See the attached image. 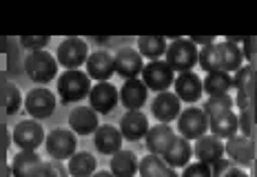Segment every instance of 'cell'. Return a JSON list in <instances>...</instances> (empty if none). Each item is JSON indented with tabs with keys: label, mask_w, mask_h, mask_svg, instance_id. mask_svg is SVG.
I'll return each mask as SVG.
<instances>
[{
	"label": "cell",
	"mask_w": 257,
	"mask_h": 177,
	"mask_svg": "<svg viewBox=\"0 0 257 177\" xmlns=\"http://www.w3.org/2000/svg\"><path fill=\"white\" fill-rule=\"evenodd\" d=\"M91 91V78L84 71H64L58 76V98L62 104H73L89 98Z\"/></svg>",
	"instance_id": "6da1fadb"
},
{
	"label": "cell",
	"mask_w": 257,
	"mask_h": 177,
	"mask_svg": "<svg viewBox=\"0 0 257 177\" xmlns=\"http://www.w3.org/2000/svg\"><path fill=\"white\" fill-rule=\"evenodd\" d=\"M25 71L36 84H49L58 76V60L49 51H31L25 60Z\"/></svg>",
	"instance_id": "7a4b0ae2"
},
{
	"label": "cell",
	"mask_w": 257,
	"mask_h": 177,
	"mask_svg": "<svg viewBox=\"0 0 257 177\" xmlns=\"http://www.w3.org/2000/svg\"><path fill=\"white\" fill-rule=\"evenodd\" d=\"M164 58H167V64L173 71L186 73L197 64L200 51L189 38H175L173 42H169V49L164 53Z\"/></svg>",
	"instance_id": "3957f363"
},
{
	"label": "cell",
	"mask_w": 257,
	"mask_h": 177,
	"mask_svg": "<svg viewBox=\"0 0 257 177\" xmlns=\"http://www.w3.org/2000/svg\"><path fill=\"white\" fill-rule=\"evenodd\" d=\"M56 60L60 67L67 69V71H76V69L87 64V60H89V45L82 38L62 40L56 51Z\"/></svg>",
	"instance_id": "277c9868"
},
{
	"label": "cell",
	"mask_w": 257,
	"mask_h": 177,
	"mask_svg": "<svg viewBox=\"0 0 257 177\" xmlns=\"http://www.w3.org/2000/svg\"><path fill=\"white\" fill-rule=\"evenodd\" d=\"M76 146H78V139H76V133L71 128H56L51 131L49 135L45 137V148L49 153L51 159H69L71 155H76Z\"/></svg>",
	"instance_id": "5b68a950"
},
{
	"label": "cell",
	"mask_w": 257,
	"mask_h": 177,
	"mask_svg": "<svg viewBox=\"0 0 257 177\" xmlns=\"http://www.w3.org/2000/svg\"><path fill=\"white\" fill-rule=\"evenodd\" d=\"M142 82L147 84L149 91H155V93H164L173 87L175 82V71L167 64V60H155L149 62L147 67L142 69Z\"/></svg>",
	"instance_id": "8992f818"
},
{
	"label": "cell",
	"mask_w": 257,
	"mask_h": 177,
	"mask_svg": "<svg viewBox=\"0 0 257 177\" xmlns=\"http://www.w3.org/2000/svg\"><path fill=\"white\" fill-rule=\"evenodd\" d=\"M178 131L182 137H186L189 142H195L202 135L208 133V117L204 115V111L197 106H189L184 109L178 117Z\"/></svg>",
	"instance_id": "52a82bcc"
},
{
	"label": "cell",
	"mask_w": 257,
	"mask_h": 177,
	"mask_svg": "<svg viewBox=\"0 0 257 177\" xmlns=\"http://www.w3.org/2000/svg\"><path fill=\"white\" fill-rule=\"evenodd\" d=\"M45 128L38 120H23L14 128V144L20 151H38L40 144H45Z\"/></svg>",
	"instance_id": "ba28073f"
},
{
	"label": "cell",
	"mask_w": 257,
	"mask_h": 177,
	"mask_svg": "<svg viewBox=\"0 0 257 177\" xmlns=\"http://www.w3.org/2000/svg\"><path fill=\"white\" fill-rule=\"evenodd\" d=\"M56 106H58V100L49 89H31L25 98L27 113L31 115V120H38V122L51 117Z\"/></svg>",
	"instance_id": "9c48e42d"
},
{
	"label": "cell",
	"mask_w": 257,
	"mask_h": 177,
	"mask_svg": "<svg viewBox=\"0 0 257 177\" xmlns=\"http://www.w3.org/2000/svg\"><path fill=\"white\" fill-rule=\"evenodd\" d=\"M120 89H115L111 82H95L89 91V106L98 115H109L117 106Z\"/></svg>",
	"instance_id": "30bf717a"
},
{
	"label": "cell",
	"mask_w": 257,
	"mask_h": 177,
	"mask_svg": "<svg viewBox=\"0 0 257 177\" xmlns=\"http://www.w3.org/2000/svg\"><path fill=\"white\" fill-rule=\"evenodd\" d=\"M113 67L115 73L124 80H136L138 76H142L144 69V58L138 53V49L131 47H122L113 53Z\"/></svg>",
	"instance_id": "8fae6325"
},
{
	"label": "cell",
	"mask_w": 257,
	"mask_h": 177,
	"mask_svg": "<svg viewBox=\"0 0 257 177\" xmlns=\"http://www.w3.org/2000/svg\"><path fill=\"white\" fill-rule=\"evenodd\" d=\"M151 113L153 117L160 122V124H171L173 120H178L182 113V102L175 93L171 91H164V93H158L151 102Z\"/></svg>",
	"instance_id": "7c38bea8"
},
{
	"label": "cell",
	"mask_w": 257,
	"mask_h": 177,
	"mask_svg": "<svg viewBox=\"0 0 257 177\" xmlns=\"http://www.w3.org/2000/svg\"><path fill=\"white\" fill-rule=\"evenodd\" d=\"M193 155L197 157V162L213 166L224 157V142L213 135V133H206V135H202L200 139H195Z\"/></svg>",
	"instance_id": "4fadbf2b"
},
{
	"label": "cell",
	"mask_w": 257,
	"mask_h": 177,
	"mask_svg": "<svg viewBox=\"0 0 257 177\" xmlns=\"http://www.w3.org/2000/svg\"><path fill=\"white\" fill-rule=\"evenodd\" d=\"M173 93L180 98V102H197L204 93V87H202V80L195 71H186V73H180L173 82Z\"/></svg>",
	"instance_id": "5bb4252c"
},
{
	"label": "cell",
	"mask_w": 257,
	"mask_h": 177,
	"mask_svg": "<svg viewBox=\"0 0 257 177\" xmlns=\"http://www.w3.org/2000/svg\"><path fill=\"white\" fill-rule=\"evenodd\" d=\"M84 67H87V76L93 78L95 82H109V78L115 73L113 56L104 49L89 53V60H87Z\"/></svg>",
	"instance_id": "9a60e30c"
},
{
	"label": "cell",
	"mask_w": 257,
	"mask_h": 177,
	"mask_svg": "<svg viewBox=\"0 0 257 177\" xmlns=\"http://www.w3.org/2000/svg\"><path fill=\"white\" fill-rule=\"evenodd\" d=\"M149 120L142 111H126L120 120V133L128 142H140L149 133Z\"/></svg>",
	"instance_id": "2e32d148"
},
{
	"label": "cell",
	"mask_w": 257,
	"mask_h": 177,
	"mask_svg": "<svg viewBox=\"0 0 257 177\" xmlns=\"http://www.w3.org/2000/svg\"><path fill=\"white\" fill-rule=\"evenodd\" d=\"M224 153H226L239 168H246V166L253 164V144H250V139L242 135V133H235V135L228 137V142L224 144Z\"/></svg>",
	"instance_id": "e0dca14e"
},
{
	"label": "cell",
	"mask_w": 257,
	"mask_h": 177,
	"mask_svg": "<svg viewBox=\"0 0 257 177\" xmlns=\"http://www.w3.org/2000/svg\"><path fill=\"white\" fill-rule=\"evenodd\" d=\"M122 142H124V137H122L120 128L111 124H100L98 131L93 133V144L98 153L102 155H115L117 151H122Z\"/></svg>",
	"instance_id": "ac0fdd59"
},
{
	"label": "cell",
	"mask_w": 257,
	"mask_h": 177,
	"mask_svg": "<svg viewBox=\"0 0 257 177\" xmlns=\"http://www.w3.org/2000/svg\"><path fill=\"white\" fill-rule=\"evenodd\" d=\"M98 126H100L98 113L91 106H76L69 113V128L76 135H91V133L98 131Z\"/></svg>",
	"instance_id": "d6986e66"
},
{
	"label": "cell",
	"mask_w": 257,
	"mask_h": 177,
	"mask_svg": "<svg viewBox=\"0 0 257 177\" xmlns=\"http://www.w3.org/2000/svg\"><path fill=\"white\" fill-rule=\"evenodd\" d=\"M149 89L142 80H124L120 89V102L126 106V111H140L147 104Z\"/></svg>",
	"instance_id": "ffe728a7"
},
{
	"label": "cell",
	"mask_w": 257,
	"mask_h": 177,
	"mask_svg": "<svg viewBox=\"0 0 257 177\" xmlns=\"http://www.w3.org/2000/svg\"><path fill=\"white\" fill-rule=\"evenodd\" d=\"M178 137L175 131L169 124H155L149 128L147 137H144V144H147V151L153 155H164L169 151V146L173 144V139Z\"/></svg>",
	"instance_id": "44dd1931"
},
{
	"label": "cell",
	"mask_w": 257,
	"mask_h": 177,
	"mask_svg": "<svg viewBox=\"0 0 257 177\" xmlns=\"http://www.w3.org/2000/svg\"><path fill=\"white\" fill-rule=\"evenodd\" d=\"M164 157V164L169 166V168H184V166L191 164V157H193V146L191 142L186 137L178 135L173 139V144L169 146V151L162 155Z\"/></svg>",
	"instance_id": "7402d4cb"
},
{
	"label": "cell",
	"mask_w": 257,
	"mask_h": 177,
	"mask_svg": "<svg viewBox=\"0 0 257 177\" xmlns=\"http://www.w3.org/2000/svg\"><path fill=\"white\" fill-rule=\"evenodd\" d=\"M40 155L36 151H20L12 159V175L14 177H36L40 170Z\"/></svg>",
	"instance_id": "603a6c76"
},
{
	"label": "cell",
	"mask_w": 257,
	"mask_h": 177,
	"mask_svg": "<svg viewBox=\"0 0 257 177\" xmlns=\"http://www.w3.org/2000/svg\"><path fill=\"white\" fill-rule=\"evenodd\" d=\"M208 131L219 139H228L239 131V117L235 111H226L222 115H215L208 120Z\"/></svg>",
	"instance_id": "cb8c5ba5"
},
{
	"label": "cell",
	"mask_w": 257,
	"mask_h": 177,
	"mask_svg": "<svg viewBox=\"0 0 257 177\" xmlns=\"http://www.w3.org/2000/svg\"><path fill=\"white\" fill-rule=\"evenodd\" d=\"M217 47H219V67H222V71L237 73L244 62V53L239 49V45L224 40V42H217Z\"/></svg>",
	"instance_id": "d4e9b609"
},
{
	"label": "cell",
	"mask_w": 257,
	"mask_h": 177,
	"mask_svg": "<svg viewBox=\"0 0 257 177\" xmlns=\"http://www.w3.org/2000/svg\"><path fill=\"white\" fill-rule=\"evenodd\" d=\"M138 164H140L138 155L133 151H124V148L117 151L115 155H111V159H109L111 173H113L115 177H136Z\"/></svg>",
	"instance_id": "484cf974"
},
{
	"label": "cell",
	"mask_w": 257,
	"mask_h": 177,
	"mask_svg": "<svg viewBox=\"0 0 257 177\" xmlns=\"http://www.w3.org/2000/svg\"><path fill=\"white\" fill-rule=\"evenodd\" d=\"M169 49V42L162 36H140L138 38V53L142 58H147L149 62L162 60V56Z\"/></svg>",
	"instance_id": "4316f807"
},
{
	"label": "cell",
	"mask_w": 257,
	"mask_h": 177,
	"mask_svg": "<svg viewBox=\"0 0 257 177\" xmlns=\"http://www.w3.org/2000/svg\"><path fill=\"white\" fill-rule=\"evenodd\" d=\"M204 93H208V98L213 95H226L233 89V76L226 71H215V73H206V78L202 80Z\"/></svg>",
	"instance_id": "83f0119b"
},
{
	"label": "cell",
	"mask_w": 257,
	"mask_h": 177,
	"mask_svg": "<svg viewBox=\"0 0 257 177\" xmlns=\"http://www.w3.org/2000/svg\"><path fill=\"white\" fill-rule=\"evenodd\" d=\"M95 166H98V159L84 151H78L76 155H71L67 162V168L71 177H91L95 173Z\"/></svg>",
	"instance_id": "f1b7e54d"
},
{
	"label": "cell",
	"mask_w": 257,
	"mask_h": 177,
	"mask_svg": "<svg viewBox=\"0 0 257 177\" xmlns=\"http://www.w3.org/2000/svg\"><path fill=\"white\" fill-rule=\"evenodd\" d=\"M197 64H200V69L206 71V73L222 71V67H219V47H217V42H211V45L202 47Z\"/></svg>",
	"instance_id": "f546056e"
},
{
	"label": "cell",
	"mask_w": 257,
	"mask_h": 177,
	"mask_svg": "<svg viewBox=\"0 0 257 177\" xmlns=\"http://www.w3.org/2000/svg\"><path fill=\"white\" fill-rule=\"evenodd\" d=\"M164 170H167V164H164L162 155L147 153L140 159V164H138V173H140V177H160Z\"/></svg>",
	"instance_id": "4dcf8cb0"
},
{
	"label": "cell",
	"mask_w": 257,
	"mask_h": 177,
	"mask_svg": "<svg viewBox=\"0 0 257 177\" xmlns=\"http://www.w3.org/2000/svg\"><path fill=\"white\" fill-rule=\"evenodd\" d=\"M233 106H235V100L226 93V95H213V98H208L204 102V106H202V111H204V115L211 120V117H215V115L233 111Z\"/></svg>",
	"instance_id": "1f68e13d"
},
{
	"label": "cell",
	"mask_w": 257,
	"mask_h": 177,
	"mask_svg": "<svg viewBox=\"0 0 257 177\" xmlns=\"http://www.w3.org/2000/svg\"><path fill=\"white\" fill-rule=\"evenodd\" d=\"M213 168V177H248L244 168H239L233 159H219L217 164L211 166Z\"/></svg>",
	"instance_id": "d6a6232c"
},
{
	"label": "cell",
	"mask_w": 257,
	"mask_h": 177,
	"mask_svg": "<svg viewBox=\"0 0 257 177\" xmlns=\"http://www.w3.org/2000/svg\"><path fill=\"white\" fill-rule=\"evenodd\" d=\"M36 177H71L69 175V168L64 162H58V159H47L42 162L40 170Z\"/></svg>",
	"instance_id": "836d02e7"
},
{
	"label": "cell",
	"mask_w": 257,
	"mask_h": 177,
	"mask_svg": "<svg viewBox=\"0 0 257 177\" xmlns=\"http://www.w3.org/2000/svg\"><path fill=\"white\" fill-rule=\"evenodd\" d=\"M5 93H7V102H5V106H7V115H14V113H18V109L23 106V95H20V91L18 87H16L14 82H7L5 84Z\"/></svg>",
	"instance_id": "e575fe53"
},
{
	"label": "cell",
	"mask_w": 257,
	"mask_h": 177,
	"mask_svg": "<svg viewBox=\"0 0 257 177\" xmlns=\"http://www.w3.org/2000/svg\"><path fill=\"white\" fill-rule=\"evenodd\" d=\"M49 36H23L20 38V47L27 51H45L47 45H49Z\"/></svg>",
	"instance_id": "d590c367"
},
{
	"label": "cell",
	"mask_w": 257,
	"mask_h": 177,
	"mask_svg": "<svg viewBox=\"0 0 257 177\" xmlns=\"http://www.w3.org/2000/svg\"><path fill=\"white\" fill-rule=\"evenodd\" d=\"M182 177H213V168L208 164L193 162L189 166H184V170H182Z\"/></svg>",
	"instance_id": "8d00e7d4"
},
{
	"label": "cell",
	"mask_w": 257,
	"mask_h": 177,
	"mask_svg": "<svg viewBox=\"0 0 257 177\" xmlns=\"http://www.w3.org/2000/svg\"><path fill=\"white\" fill-rule=\"evenodd\" d=\"M189 40H191L195 47H197V45L206 47V45H211V42H215V40H213V36H191Z\"/></svg>",
	"instance_id": "74e56055"
},
{
	"label": "cell",
	"mask_w": 257,
	"mask_h": 177,
	"mask_svg": "<svg viewBox=\"0 0 257 177\" xmlns=\"http://www.w3.org/2000/svg\"><path fill=\"white\" fill-rule=\"evenodd\" d=\"M160 177H180V175H178V170H175V168H169V166H167V170H164Z\"/></svg>",
	"instance_id": "f35d334b"
},
{
	"label": "cell",
	"mask_w": 257,
	"mask_h": 177,
	"mask_svg": "<svg viewBox=\"0 0 257 177\" xmlns=\"http://www.w3.org/2000/svg\"><path fill=\"white\" fill-rule=\"evenodd\" d=\"M91 177H115V175L111 173V170H98V173H93Z\"/></svg>",
	"instance_id": "ab89813d"
},
{
	"label": "cell",
	"mask_w": 257,
	"mask_h": 177,
	"mask_svg": "<svg viewBox=\"0 0 257 177\" xmlns=\"http://www.w3.org/2000/svg\"><path fill=\"white\" fill-rule=\"evenodd\" d=\"M7 49V36H0V53Z\"/></svg>",
	"instance_id": "60d3db41"
}]
</instances>
